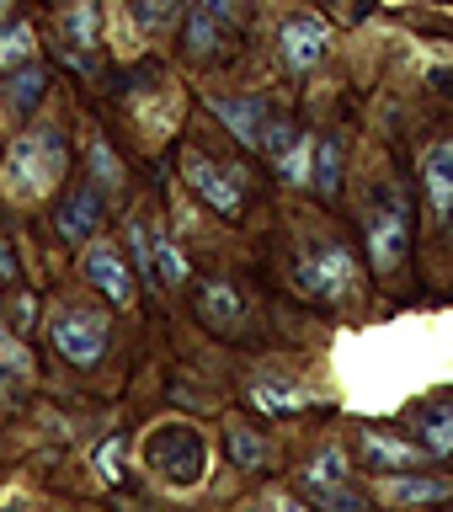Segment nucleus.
I'll use <instances>...</instances> for the list:
<instances>
[{"instance_id":"obj_24","label":"nucleus","mask_w":453,"mask_h":512,"mask_svg":"<svg viewBox=\"0 0 453 512\" xmlns=\"http://www.w3.org/2000/svg\"><path fill=\"white\" fill-rule=\"evenodd\" d=\"M91 176H96V187H118L123 182V166H118V155L107 150V139H91Z\"/></svg>"},{"instance_id":"obj_15","label":"nucleus","mask_w":453,"mask_h":512,"mask_svg":"<svg viewBox=\"0 0 453 512\" xmlns=\"http://www.w3.org/2000/svg\"><path fill=\"white\" fill-rule=\"evenodd\" d=\"M363 459H368V470H416V464H422V448L395 443V438H384V432H368Z\"/></svg>"},{"instance_id":"obj_13","label":"nucleus","mask_w":453,"mask_h":512,"mask_svg":"<svg viewBox=\"0 0 453 512\" xmlns=\"http://www.w3.org/2000/svg\"><path fill=\"white\" fill-rule=\"evenodd\" d=\"M299 486L320 512H363V496L352 491V480H320L310 470H299Z\"/></svg>"},{"instance_id":"obj_17","label":"nucleus","mask_w":453,"mask_h":512,"mask_svg":"<svg viewBox=\"0 0 453 512\" xmlns=\"http://www.w3.org/2000/svg\"><path fill=\"white\" fill-rule=\"evenodd\" d=\"M310 171H315V139H294L278 155V176L288 187H310Z\"/></svg>"},{"instance_id":"obj_14","label":"nucleus","mask_w":453,"mask_h":512,"mask_svg":"<svg viewBox=\"0 0 453 512\" xmlns=\"http://www.w3.org/2000/svg\"><path fill=\"white\" fill-rule=\"evenodd\" d=\"M198 310H203L208 326L240 331V320H246V299H240L230 283H208V288H203V299H198Z\"/></svg>"},{"instance_id":"obj_12","label":"nucleus","mask_w":453,"mask_h":512,"mask_svg":"<svg viewBox=\"0 0 453 512\" xmlns=\"http://www.w3.org/2000/svg\"><path fill=\"white\" fill-rule=\"evenodd\" d=\"M384 502H395V507L448 502V480H438V475H390L384 480Z\"/></svg>"},{"instance_id":"obj_10","label":"nucleus","mask_w":453,"mask_h":512,"mask_svg":"<svg viewBox=\"0 0 453 512\" xmlns=\"http://www.w3.org/2000/svg\"><path fill=\"white\" fill-rule=\"evenodd\" d=\"M208 107H214V118L230 128L240 144H251V150H256V134H262V123H267V107L256 102V96H214Z\"/></svg>"},{"instance_id":"obj_21","label":"nucleus","mask_w":453,"mask_h":512,"mask_svg":"<svg viewBox=\"0 0 453 512\" xmlns=\"http://www.w3.org/2000/svg\"><path fill=\"white\" fill-rule=\"evenodd\" d=\"M310 182L326 192V198H336V187H342V144H336V139L315 144V171H310Z\"/></svg>"},{"instance_id":"obj_11","label":"nucleus","mask_w":453,"mask_h":512,"mask_svg":"<svg viewBox=\"0 0 453 512\" xmlns=\"http://www.w3.org/2000/svg\"><path fill=\"white\" fill-rule=\"evenodd\" d=\"M59 235L64 240H91L96 235V224H102V198H96V187H75L70 198H64V208H59Z\"/></svg>"},{"instance_id":"obj_18","label":"nucleus","mask_w":453,"mask_h":512,"mask_svg":"<svg viewBox=\"0 0 453 512\" xmlns=\"http://www.w3.org/2000/svg\"><path fill=\"white\" fill-rule=\"evenodd\" d=\"M43 86H48V80H43L38 64H22V70L6 80V102H11L16 112H32V107L43 102Z\"/></svg>"},{"instance_id":"obj_22","label":"nucleus","mask_w":453,"mask_h":512,"mask_svg":"<svg viewBox=\"0 0 453 512\" xmlns=\"http://www.w3.org/2000/svg\"><path fill=\"white\" fill-rule=\"evenodd\" d=\"M230 459L240 464V470H262V464H267V443L256 438L251 427H230Z\"/></svg>"},{"instance_id":"obj_16","label":"nucleus","mask_w":453,"mask_h":512,"mask_svg":"<svg viewBox=\"0 0 453 512\" xmlns=\"http://www.w3.org/2000/svg\"><path fill=\"white\" fill-rule=\"evenodd\" d=\"M64 48H75V59H86L96 48V0H70V11H64Z\"/></svg>"},{"instance_id":"obj_23","label":"nucleus","mask_w":453,"mask_h":512,"mask_svg":"<svg viewBox=\"0 0 453 512\" xmlns=\"http://www.w3.org/2000/svg\"><path fill=\"white\" fill-rule=\"evenodd\" d=\"M187 48H192V54H214V48H219V22L203 6L192 11V22H187Z\"/></svg>"},{"instance_id":"obj_25","label":"nucleus","mask_w":453,"mask_h":512,"mask_svg":"<svg viewBox=\"0 0 453 512\" xmlns=\"http://www.w3.org/2000/svg\"><path fill=\"white\" fill-rule=\"evenodd\" d=\"M134 16H139V27H144V32H160V27H171L176 0H134Z\"/></svg>"},{"instance_id":"obj_27","label":"nucleus","mask_w":453,"mask_h":512,"mask_svg":"<svg viewBox=\"0 0 453 512\" xmlns=\"http://www.w3.org/2000/svg\"><path fill=\"white\" fill-rule=\"evenodd\" d=\"M256 406L262 411H299L304 406V395H294V390H278V384H256Z\"/></svg>"},{"instance_id":"obj_34","label":"nucleus","mask_w":453,"mask_h":512,"mask_svg":"<svg viewBox=\"0 0 453 512\" xmlns=\"http://www.w3.org/2000/svg\"><path fill=\"white\" fill-rule=\"evenodd\" d=\"M0 278H16V246H11V235H0Z\"/></svg>"},{"instance_id":"obj_1","label":"nucleus","mask_w":453,"mask_h":512,"mask_svg":"<svg viewBox=\"0 0 453 512\" xmlns=\"http://www.w3.org/2000/svg\"><path fill=\"white\" fill-rule=\"evenodd\" d=\"M59 176H64V144H59V134H54V128H32V134H22L6 150L0 187H6V198L32 203V198H43Z\"/></svg>"},{"instance_id":"obj_2","label":"nucleus","mask_w":453,"mask_h":512,"mask_svg":"<svg viewBox=\"0 0 453 512\" xmlns=\"http://www.w3.org/2000/svg\"><path fill=\"white\" fill-rule=\"evenodd\" d=\"M144 464H150L171 491H192V486H203V475H208V443H203L198 427L166 422L144 438Z\"/></svg>"},{"instance_id":"obj_33","label":"nucleus","mask_w":453,"mask_h":512,"mask_svg":"<svg viewBox=\"0 0 453 512\" xmlns=\"http://www.w3.org/2000/svg\"><path fill=\"white\" fill-rule=\"evenodd\" d=\"M262 512H310V507L294 502V496H283V491H272V496H262Z\"/></svg>"},{"instance_id":"obj_7","label":"nucleus","mask_w":453,"mask_h":512,"mask_svg":"<svg viewBox=\"0 0 453 512\" xmlns=\"http://www.w3.org/2000/svg\"><path fill=\"white\" fill-rule=\"evenodd\" d=\"M187 182L198 187V198H203V203H214L224 219H235V214H240V187H235V176L224 171V166H214L208 155H198V150L187 155Z\"/></svg>"},{"instance_id":"obj_31","label":"nucleus","mask_w":453,"mask_h":512,"mask_svg":"<svg viewBox=\"0 0 453 512\" xmlns=\"http://www.w3.org/2000/svg\"><path fill=\"white\" fill-rule=\"evenodd\" d=\"M32 315H38V299H32V294L11 304V326H16V331H32Z\"/></svg>"},{"instance_id":"obj_26","label":"nucleus","mask_w":453,"mask_h":512,"mask_svg":"<svg viewBox=\"0 0 453 512\" xmlns=\"http://www.w3.org/2000/svg\"><path fill=\"white\" fill-rule=\"evenodd\" d=\"M448 448H453V416L438 406V411L427 416V454H438V459H443Z\"/></svg>"},{"instance_id":"obj_29","label":"nucleus","mask_w":453,"mask_h":512,"mask_svg":"<svg viewBox=\"0 0 453 512\" xmlns=\"http://www.w3.org/2000/svg\"><path fill=\"white\" fill-rule=\"evenodd\" d=\"M123 438H112V443H102V448H96V475H102V480H123Z\"/></svg>"},{"instance_id":"obj_32","label":"nucleus","mask_w":453,"mask_h":512,"mask_svg":"<svg viewBox=\"0 0 453 512\" xmlns=\"http://www.w3.org/2000/svg\"><path fill=\"white\" fill-rule=\"evenodd\" d=\"M198 6L214 16V22H235V16H240V0H198Z\"/></svg>"},{"instance_id":"obj_4","label":"nucleus","mask_w":453,"mask_h":512,"mask_svg":"<svg viewBox=\"0 0 453 512\" xmlns=\"http://www.w3.org/2000/svg\"><path fill=\"white\" fill-rule=\"evenodd\" d=\"M48 342H54L70 363H96L102 358V347H107V315H96V310H59L54 315V326H48Z\"/></svg>"},{"instance_id":"obj_19","label":"nucleus","mask_w":453,"mask_h":512,"mask_svg":"<svg viewBox=\"0 0 453 512\" xmlns=\"http://www.w3.org/2000/svg\"><path fill=\"white\" fill-rule=\"evenodd\" d=\"M32 48H38L32 27L27 22H11L6 32H0V70H22V64H32Z\"/></svg>"},{"instance_id":"obj_6","label":"nucleus","mask_w":453,"mask_h":512,"mask_svg":"<svg viewBox=\"0 0 453 512\" xmlns=\"http://www.w3.org/2000/svg\"><path fill=\"white\" fill-rule=\"evenodd\" d=\"M331 48V27L320 16H288L283 32H278V54L288 70H315Z\"/></svg>"},{"instance_id":"obj_9","label":"nucleus","mask_w":453,"mask_h":512,"mask_svg":"<svg viewBox=\"0 0 453 512\" xmlns=\"http://www.w3.org/2000/svg\"><path fill=\"white\" fill-rule=\"evenodd\" d=\"M422 176H427L432 219H448V214H453V144H448V139L427 144V155H422Z\"/></svg>"},{"instance_id":"obj_8","label":"nucleus","mask_w":453,"mask_h":512,"mask_svg":"<svg viewBox=\"0 0 453 512\" xmlns=\"http://www.w3.org/2000/svg\"><path fill=\"white\" fill-rule=\"evenodd\" d=\"M80 262H86V278L102 288L112 304H134V272H128V262L112 246H86Z\"/></svg>"},{"instance_id":"obj_30","label":"nucleus","mask_w":453,"mask_h":512,"mask_svg":"<svg viewBox=\"0 0 453 512\" xmlns=\"http://www.w3.org/2000/svg\"><path fill=\"white\" fill-rule=\"evenodd\" d=\"M310 475H320V480H352V470H347V454H342V448H326V454H315Z\"/></svg>"},{"instance_id":"obj_28","label":"nucleus","mask_w":453,"mask_h":512,"mask_svg":"<svg viewBox=\"0 0 453 512\" xmlns=\"http://www.w3.org/2000/svg\"><path fill=\"white\" fill-rule=\"evenodd\" d=\"M288 144H294V128L278 123V118H267V123H262V134H256V150H267V155H283Z\"/></svg>"},{"instance_id":"obj_35","label":"nucleus","mask_w":453,"mask_h":512,"mask_svg":"<svg viewBox=\"0 0 453 512\" xmlns=\"http://www.w3.org/2000/svg\"><path fill=\"white\" fill-rule=\"evenodd\" d=\"M0 11H11V0H0Z\"/></svg>"},{"instance_id":"obj_20","label":"nucleus","mask_w":453,"mask_h":512,"mask_svg":"<svg viewBox=\"0 0 453 512\" xmlns=\"http://www.w3.org/2000/svg\"><path fill=\"white\" fill-rule=\"evenodd\" d=\"M150 256H155V278H166L171 288H182L187 283V256L171 246V235H150Z\"/></svg>"},{"instance_id":"obj_5","label":"nucleus","mask_w":453,"mask_h":512,"mask_svg":"<svg viewBox=\"0 0 453 512\" xmlns=\"http://www.w3.org/2000/svg\"><path fill=\"white\" fill-rule=\"evenodd\" d=\"M406 235H411L406 198H400V192H384L379 214L368 219V262H374V272H395L400 267V256H406Z\"/></svg>"},{"instance_id":"obj_3","label":"nucleus","mask_w":453,"mask_h":512,"mask_svg":"<svg viewBox=\"0 0 453 512\" xmlns=\"http://www.w3.org/2000/svg\"><path fill=\"white\" fill-rule=\"evenodd\" d=\"M294 283L310 299H352V288H358V262H352V251L342 240H315V246H304V256L294 262Z\"/></svg>"}]
</instances>
